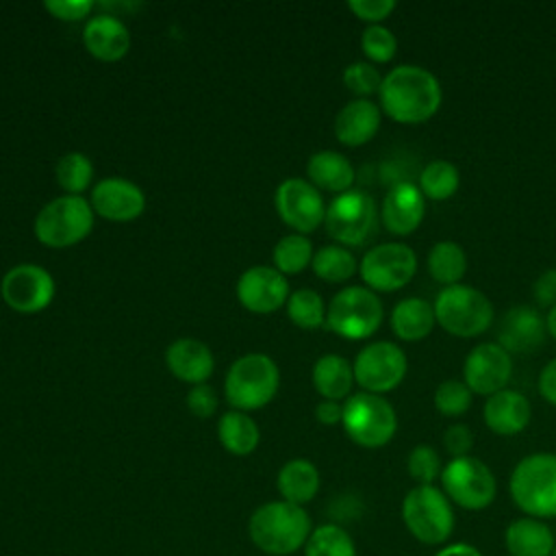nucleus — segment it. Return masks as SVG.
<instances>
[{
	"mask_svg": "<svg viewBox=\"0 0 556 556\" xmlns=\"http://www.w3.org/2000/svg\"><path fill=\"white\" fill-rule=\"evenodd\" d=\"M278 491L285 502L306 504L319 491V471L306 458H293L278 471Z\"/></svg>",
	"mask_w": 556,
	"mask_h": 556,
	"instance_id": "nucleus-29",
	"label": "nucleus"
},
{
	"mask_svg": "<svg viewBox=\"0 0 556 556\" xmlns=\"http://www.w3.org/2000/svg\"><path fill=\"white\" fill-rule=\"evenodd\" d=\"M510 374H513L510 352L504 350L497 341L480 343L465 356L463 382L469 387L471 393L489 397L506 389Z\"/></svg>",
	"mask_w": 556,
	"mask_h": 556,
	"instance_id": "nucleus-16",
	"label": "nucleus"
},
{
	"mask_svg": "<svg viewBox=\"0 0 556 556\" xmlns=\"http://www.w3.org/2000/svg\"><path fill=\"white\" fill-rule=\"evenodd\" d=\"M304 556H356V547L343 528L324 523L311 532L304 545Z\"/></svg>",
	"mask_w": 556,
	"mask_h": 556,
	"instance_id": "nucleus-34",
	"label": "nucleus"
},
{
	"mask_svg": "<svg viewBox=\"0 0 556 556\" xmlns=\"http://www.w3.org/2000/svg\"><path fill=\"white\" fill-rule=\"evenodd\" d=\"M361 48L374 63H389L397 52V39L387 26L369 24L361 35Z\"/></svg>",
	"mask_w": 556,
	"mask_h": 556,
	"instance_id": "nucleus-39",
	"label": "nucleus"
},
{
	"mask_svg": "<svg viewBox=\"0 0 556 556\" xmlns=\"http://www.w3.org/2000/svg\"><path fill=\"white\" fill-rule=\"evenodd\" d=\"M443 493L465 510L486 508L497 493V482L489 465L476 456L452 458L441 471Z\"/></svg>",
	"mask_w": 556,
	"mask_h": 556,
	"instance_id": "nucleus-10",
	"label": "nucleus"
},
{
	"mask_svg": "<svg viewBox=\"0 0 556 556\" xmlns=\"http://www.w3.org/2000/svg\"><path fill=\"white\" fill-rule=\"evenodd\" d=\"M326 311L321 295L313 289H298L287 300V315L302 330H317L324 326Z\"/></svg>",
	"mask_w": 556,
	"mask_h": 556,
	"instance_id": "nucleus-35",
	"label": "nucleus"
},
{
	"mask_svg": "<svg viewBox=\"0 0 556 556\" xmlns=\"http://www.w3.org/2000/svg\"><path fill=\"white\" fill-rule=\"evenodd\" d=\"M91 208L111 222H130L146 208L143 191L124 178H104L91 191Z\"/></svg>",
	"mask_w": 556,
	"mask_h": 556,
	"instance_id": "nucleus-18",
	"label": "nucleus"
},
{
	"mask_svg": "<svg viewBox=\"0 0 556 556\" xmlns=\"http://www.w3.org/2000/svg\"><path fill=\"white\" fill-rule=\"evenodd\" d=\"M458 185H460L458 167L445 159H434L419 172L417 187L424 193V198L447 200L458 191Z\"/></svg>",
	"mask_w": 556,
	"mask_h": 556,
	"instance_id": "nucleus-32",
	"label": "nucleus"
},
{
	"mask_svg": "<svg viewBox=\"0 0 556 556\" xmlns=\"http://www.w3.org/2000/svg\"><path fill=\"white\" fill-rule=\"evenodd\" d=\"M554 556H556V549H554Z\"/></svg>",
	"mask_w": 556,
	"mask_h": 556,
	"instance_id": "nucleus-51",
	"label": "nucleus"
},
{
	"mask_svg": "<svg viewBox=\"0 0 556 556\" xmlns=\"http://www.w3.org/2000/svg\"><path fill=\"white\" fill-rule=\"evenodd\" d=\"M2 300L17 313H39L54 298V280L48 269L22 263L11 267L0 285Z\"/></svg>",
	"mask_w": 556,
	"mask_h": 556,
	"instance_id": "nucleus-15",
	"label": "nucleus"
},
{
	"mask_svg": "<svg viewBox=\"0 0 556 556\" xmlns=\"http://www.w3.org/2000/svg\"><path fill=\"white\" fill-rule=\"evenodd\" d=\"M280 371L265 354H245L237 358L224 380L226 400L235 410H256L269 404L278 391Z\"/></svg>",
	"mask_w": 556,
	"mask_h": 556,
	"instance_id": "nucleus-4",
	"label": "nucleus"
},
{
	"mask_svg": "<svg viewBox=\"0 0 556 556\" xmlns=\"http://www.w3.org/2000/svg\"><path fill=\"white\" fill-rule=\"evenodd\" d=\"M313 261V245L304 235H287L274 248V265L285 274H298Z\"/></svg>",
	"mask_w": 556,
	"mask_h": 556,
	"instance_id": "nucleus-36",
	"label": "nucleus"
},
{
	"mask_svg": "<svg viewBox=\"0 0 556 556\" xmlns=\"http://www.w3.org/2000/svg\"><path fill=\"white\" fill-rule=\"evenodd\" d=\"M187 406L195 417L206 419L217 410V395L206 382L193 384V389L187 393Z\"/></svg>",
	"mask_w": 556,
	"mask_h": 556,
	"instance_id": "nucleus-45",
	"label": "nucleus"
},
{
	"mask_svg": "<svg viewBox=\"0 0 556 556\" xmlns=\"http://www.w3.org/2000/svg\"><path fill=\"white\" fill-rule=\"evenodd\" d=\"M426 213V198L415 182H395L382 200V224L393 235H410L419 228Z\"/></svg>",
	"mask_w": 556,
	"mask_h": 556,
	"instance_id": "nucleus-19",
	"label": "nucleus"
},
{
	"mask_svg": "<svg viewBox=\"0 0 556 556\" xmlns=\"http://www.w3.org/2000/svg\"><path fill=\"white\" fill-rule=\"evenodd\" d=\"M545 330L556 339V304L547 311V317H545Z\"/></svg>",
	"mask_w": 556,
	"mask_h": 556,
	"instance_id": "nucleus-50",
	"label": "nucleus"
},
{
	"mask_svg": "<svg viewBox=\"0 0 556 556\" xmlns=\"http://www.w3.org/2000/svg\"><path fill=\"white\" fill-rule=\"evenodd\" d=\"M484 424L491 432L500 437H513L526 430L532 417V406L528 397L515 389H502L486 397L482 406Z\"/></svg>",
	"mask_w": 556,
	"mask_h": 556,
	"instance_id": "nucleus-20",
	"label": "nucleus"
},
{
	"mask_svg": "<svg viewBox=\"0 0 556 556\" xmlns=\"http://www.w3.org/2000/svg\"><path fill=\"white\" fill-rule=\"evenodd\" d=\"M504 543L510 556H554L556 549L549 526L536 517H519L510 521Z\"/></svg>",
	"mask_w": 556,
	"mask_h": 556,
	"instance_id": "nucleus-25",
	"label": "nucleus"
},
{
	"mask_svg": "<svg viewBox=\"0 0 556 556\" xmlns=\"http://www.w3.org/2000/svg\"><path fill=\"white\" fill-rule=\"evenodd\" d=\"M219 443L235 456H245L258 445V426L243 410H228L217 424Z\"/></svg>",
	"mask_w": 556,
	"mask_h": 556,
	"instance_id": "nucleus-30",
	"label": "nucleus"
},
{
	"mask_svg": "<svg viewBox=\"0 0 556 556\" xmlns=\"http://www.w3.org/2000/svg\"><path fill=\"white\" fill-rule=\"evenodd\" d=\"M343 85L358 98H367V96L380 91L382 76L371 63L356 61L343 70Z\"/></svg>",
	"mask_w": 556,
	"mask_h": 556,
	"instance_id": "nucleus-41",
	"label": "nucleus"
},
{
	"mask_svg": "<svg viewBox=\"0 0 556 556\" xmlns=\"http://www.w3.org/2000/svg\"><path fill=\"white\" fill-rule=\"evenodd\" d=\"M382 302L376 291L367 287H345L328 304V328L350 341L369 339L382 324Z\"/></svg>",
	"mask_w": 556,
	"mask_h": 556,
	"instance_id": "nucleus-8",
	"label": "nucleus"
},
{
	"mask_svg": "<svg viewBox=\"0 0 556 556\" xmlns=\"http://www.w3.org/2000/svg\"><path fill=\"white\" fill-rule=\"evenodd\" d=\"M306 174H308L313 187L326 189V191L345 193L354 185L352 163L334 150L315 152L306 163Z\"/></svg>",
	"mask_w": 556,
	"mask_h": 556,
	"instance_id": "nucleus-26",
	"label": "nucleus"
},
{
	"mask_svg": "<svg viewBox=\"0 0 556 556\" xmlns=\"http://www.w3.org/2000/svg\"><path fill=\"white\" fill-rule=\"evenodd\" d=\"M289 295L287 278L267 265L245 269L237 280V298L252 313H274Z\"/></svg>",
	"mask_w": 556,
	"mask_h": 556,
	"instance_id": "nucleus-17",
	"label": "nucleus"
},
{
	"mask_svg": "<svg viewBox=\"0 0 556 556\" xmlns=\"http://www.w3.org/2000/svg\"><path fill=\"white\" fill-rule=\"evenodd\" d=\"M378 208L369 193L350 189L339 193L330 206H326V230L328 235L345 245H363L376 228Z\"/></svg>",
	"mask_w": 556,
	"mask_h": 556,
	"instance_id": "nucleus-11",
	"label": "nucleus"
},
{
	"mask_svg": "<svg viewBox=\"0 0 556 556\" xmlns=\"http://www.w3.org/2000/svg\"><path fill=\"white\" fill-rule=\"evenodd\" d=\"M434 556H482V554L469 543H452L439 549Z\"/></svg>",
	"mask_w": 556,
	"mask_h": 556,
	"instance_id": "nucleus-49",
	"label": "nucleus"
},
{
	"mask_svg": "<svg viewBox=\"0 0 556 556\" xmlns=\"http://www.w3.org/2000/svg\"><path fill=\"white\" fill-rule=\"evenodd\" d=\"M434 324V306L424 298H404L393 306L391 330L402 341H419L428 337Z\"/></svg>",
	"mask_w": 556,
	"mask_h": 556,
	"instance_id": "nucleus-27",
	"label": "nucleus"
},
{
	"mask_svg": "<svg viewBox=\"0 0 556 556\" xmlns=\"http://www.w3.org/2000/svg\"><path fill=\"white\" fill-rule=\"evenodd\" d=\"M428 271L443 287L458 285L467 271V254L456 241H439L428 252Z\"/></svg>",
	"mask_w": 556,
	"mask_h": 556,
	"instance_id": "nucleus-31",
	"label": "nucleus"
},
{
	"mask_svg": "<svg viewBox=\"0 0 556 556\" xmlns=\"http://www.w3.org/2000/svg\"><path fill=\"white\" fill-rule=\"evenodd\" d=\"M93 165L83 152H67L56 163V182L67 195H80L91 185Z\"/></svg>",
	"mask_w": 556,
	"mask_h": 556,
	"instance_id": "nucleus-37",
	"label": "nucleus"
},
{
	"mask_svg": "<svg viewBox=\"0 0 556 556\" xmlns=\"http://www.w3.org/2000/svg\"><path fill=\"white\" fill-rule=\"evenodd\" d=\"M408 467V476L417 482V484H434L437 478H441V458L437 454V450L432 445H415L408 454L406 460Z\"/></svg>",
	"mask_w": 556,
	"mask_h": 556,
	"instance_id": "nucleus-40",
	"label": "nucleus"
},
{
	"mask_svg": "<svg viewBox=\"0 0 556 556\" xmlns=\"http://www.w3.org/2000/svg\"><path fill=\"white\" fill-rule=\"evenodd\" d=\"M352 369L354 382H358L363 391L382 395L404 380L408 361L400 345L391 341H374L356 354Z\"/></svg>",
	"mask_w": 556,
	"mask_h": 556,
	"instance_id": "nucleus-13",
	"label": "nucleus"
},
{
	"mask_svg": "<svg viewBox=\"0 0 556 556\" xmlns=\"http://www.w3.org/2000/svg\"><path fill=\"white\" fill-rule=\"evenodd\" d=\"M83 41L91 56L111 63L119 61L128 52L130 33L117 17L100 13L85 24Z\"/></svg>",
	"mask_w": 556,
	"mask_h": 556,
	"instance_id": "nucleus-22",
	"label": "nucleus"
},
{
	"mask_svg": "<svg viewBox=\"0 0 556 556\" xmlns=\"http://www.w3.org/2000/svg\"><path fill=\"white\" fill-rule=\"evenodd\" d=\"M539 391H541V395H543L545 402H549L552 406H556V358H552V361L543 367V371H541V376H539Z\"/></svg>",
	"mask_w": 556,
	"mask_h": 556,
	"instance_id": "nucleus-47",
	"label": "nucleus"
},
{
	"mask_svg": "<svg viewBox=\"0 0 556 556\" xmlns=\"http://www.w3.org/2000/svg\"><path fill=\"white\" fill-rule=\"evenodd\" d=\"M276 211L298 235L313 232L326 217V204L317 187L304 178H287L276 189Z\"/></svg>",
	"mask_w": 556,
	"mask_h": 556,
	"instance_id": "nucleus-14",
	"label": "nucleus"
},
{
	"mask_svg": "<svg viewBox=\"0 0 556 556\" xmlns=\"http://www.w3.org/2000/svg\"><path fill=\"white\" fill-rule=\"evenodd\" d=\"M46 11H50L56 20L63 22H78L87 17L93 9L91 0H48L43 2Z\"/></svg>",
	"mask_w": 556,
	"mask_h": 556,
	"instance_id": "nucleus-44",
	"label": "nucleus"
},
{
	"mask_svg": "<svg viewBox=\"0 0 556 556\" xmlns=\"http://www.w3.org/2000/svg\"><path fill=\"white\" fill-rule=\"evenodd\" d=\"M315 417L326 424V426H334L341 421L343 417V404L334 402V400H321L317 406H315Z\"/></svg>",
	"mask_w": 556,
	"mask_h": 556,
	"instance_id": "nucleus-48",
	"label": "nucleus"
},
{
	"mask_svg": "<svg viewBox=\"0 0 556 556\" xmlns=\"http://www.w3.org/2000/svg\"><path fill=\"white\" fill-rule=\"evenodd\" d=\"M350 11L369 24H380L384 17L391 15V11L395 9L393 0H350L348 2Z\"/></svg>",
	"mask_w": 556,
	"mask_h": 556,
	"instance_id": "nucleus-42",
	"label": "nucleus"
},
{
	"mask_svg": "<svg viewBox=\"0 0 556 556\" xmlns=\"http://www.w3.org/2000/svg\"><path fill=\"white\" fill-rule=\"evenodd\" d=\"M167 369L182 382L202 384L213 374V354L198 339H178L165 352Z\"/></svg>",
	"mask_w": 556,
	"mask_h": 556,
	"instance_id": "nucleus-24",
	"label": "nucleus"
},
{
	"mask_svg": "<svg viewBox=\"0 0 556 556\" xmlns=\"http://www.w3.org/2000/svg\"><path fill=\"white\" fill-rule=\"evenodd\" d=\"M311 265H313V271L326 282H345L358 269L354 254L348 248L339 245V243H330V245L319 248L313 254Z\"/></svg>",
	"mask_w": 556,
	"mask_h": 556,
	"instance_id": "nucleus-33",
	"label": "nucleus"
},
{
	"mask_svg": "<svg viewBox=\"0 0 556 556\" xmlns=\"http://www.w3.org/2000/svg\"><path fill=\"white\" fill-rule=\"evenodd\" d=\"M402 519L408 532L426 545L445 543L454 530L452 502L434 484H417L406 493Z\"/></svg>",
	"mask_w": 556,
	"mask_h": 556,
	"instance_id": "nucleus-6",
	"label": "nucleus"
},
{
	"mask_svg": "<svg viewBox=\"0 0 556 556\" xmlns=\"http://www.w3.org/2000/svg\"><path fill=\"white\" fill-rule=\"evenodd\" d=\"M345 434L361 447H382L397 430V415L389 400L376 393H354L343 404L341 417Z\"/></svg>",
	"mask_w": 556,
	"mask_h": 556,
	"instance_id": "nucleus-7",
	"label": "nucleus"
},
{
	"mask_svg": "<svg viewBox=\"0 0 556 556\" xmlns=\"http://www.w3.org/2000/svg\"><path fill=\"white\" fill-rule=\"evenodd\" d=\"M534 298L541 304H547L549 308L556 304V269L543 271L534 282Z\"/></svg>",
	"mask_w": 556,
	"mask_h": 556,
	"instance_id": "nucleus-46",
	"label": "nucleus"
},
{
	"mask_svg": "<svg viewBox=\"0 0 556 556\" xmlns=\"http://www.w3.org/2000/svg\"><path fill=\"white\" fill-rule=\"evenodd\" d=\"M252 543L274 556H287L306 545L313 528L308 513L291 502H267L258 506L250 517Z\"/></svg>",
	"mask_w": 556,
	"mask_h": 556,
	"instance_id": "nucleus-2",
	"label": "nucleus"
},
{
	"mask_svg": "<svg viewBox=\"0 0 556 556\" xmlns=\"http://www.w3.org/2000/svg\"><path fill=\"white\" fill-rule=\"evenodd\" d=\"M378 96L382 111L400 124L428 122L443 100L439 78L430 70L410 63L384 74Z\"/></svg>",
	"mask_w": 556,
	"mask_h": 556,
	"instance_id": "nucleus-1",
	"label": "nucleus"
},
{
	"mask_svg": "<svg viewBox=\"0 0 556 556\" xmlns=\"http://www.w3.org/2000/svg\"><path fill=\"white\" fill-rule=\"evenodd\" d=\"M313 384L324 400H343L354 384L352 363L339 354H324L313 367Z\"/></svg>",
	"mask_w": 556,
	"mask_h": 556,
	"instance_id": "nucleus-28",
	"label": "nucleus"
},
{
	"mask_svg": "<svg viewBox=\"0 0 556 556\" xmlns=\"http://www.w3.org/2000/svg\"><path fill=\"white\" fill-rule=\"evenodd\" d=\"M432 306L437 324L454 337H478L493 321L491 300L476 287L463 282L443 287Z\"/></svg>",
	"mask_w": 556,
	"mask_h": 556,
	"instance_id": "nucleus-5",
	"label": "nucleus"
},
{
	"mask_svg": "<svg viewBox=\"0 0 556 556\" xmlns=\"http://www.w3.org/2000/svg\"><path fill=\"white\" fill-rule=\"evenodd\" d=\"M471 391L463 380H443L434 389V406L445 417H460L471 406Z\"/></svg>",
	"mask_w": 556,
	"mask_h": 556,
	"instance_id": "nucleus-38",
	"label": "nucleus"
},
{
	"mask_svg": "<svg viewBox=\"0 0 556 556\" xmlns=\"http://www.w3.org/2000/svg\"><path fill=\"white\" fill-rule=\"evenodd\" d=\"M510 497L528 517H556V454L523 456L508 480Z\"/></svg>",
	"mask_w": 556,
	"mask_h": 556,
	"instance_id": "nucleus-3",
	"label": "nucleus"
},
{
	"mask_svg": "<svg viewBox=\"0 0 556 556\" xmlns=\"http://www.w3.org/2000/svg\"><path fill=\"white\" fill-rule=\"evenodd\" d=\"M382 111L369 98L348 102L334 117V135L343 146L356 148L371 141L380 128Z\"/></svg>",
	"mask_w": 556,
	"mask_h": 556,
	"instance_id": "nucleus-21",
	"label": "nucleus"
},
{
	"mask_svg": "<svg viewBox=\"0 0 556 556\" xmlns=\"http://www.w3.org/2000/svg\"><path fill=\"white\" fill-rule=\"evenodd\" d=\"M443 445L450 452L452 458L458 456H469L471 447H473V432L469 426L465 424H452L445 428L443 432Z\"/></svg>",
	"mask_w": 556,
	"mask_h": 556,
	"instance_id": "nucleus-43",
	"label": "nucleus"
},
{
	"mask_svg": "<svg viewBox=\"0 0 556 556\" xmlns=\"http://www.w3.org/2000/svg\"><path fill=\"white\" fill-rule=\"evenodd\" d=\"M417 271V254L406 243H380L365 252L358 274L371 291H397L406 287Z\"/></svg>",
	"mask_w": 556,
	"mask_h": 556,
	"instance_id": "nucleus-12",
	"label": "nucleus"
},
{
	"mask_svg": "<svg viewBox=\"0 0 556 556\" xmlns=\"http://www.w3.org/2000/svg\"><path fill=\"white\" fill-rule=\"evenodd\" d=\"M545 319L532 306H513L500 326V345L508 352H530L545 337Z\"/></svg>",
	"mask_w": 556,
	"mask_h": 556,
	"instance_id": "nucleus-23",
	"label": "nucleus"
},
{
	"mask_svg": "<svg viewBox=\"0 0 556 556\" xmlns=\"http://www.w3.org/2000/svg\"><path fill=\"white\" fill-rule=\"evenodd\" d=\"M93 228V208L80 195H59L35 217V237L48 248H70Z\"/></svg>",
	"mask_w": 556,
	"mask_h": 556,
	"instance_id": "nucleus-9",
	"label": "nucleus"
}]
</instances>
